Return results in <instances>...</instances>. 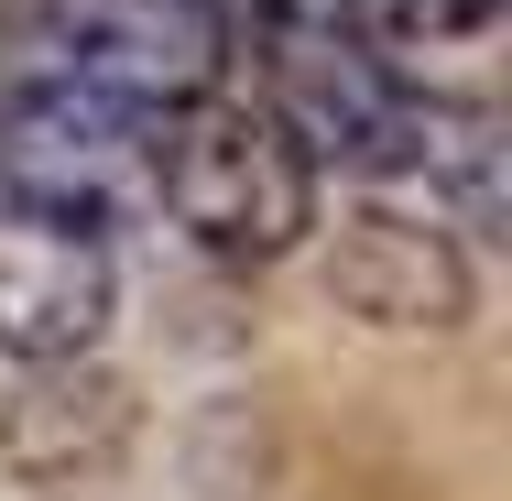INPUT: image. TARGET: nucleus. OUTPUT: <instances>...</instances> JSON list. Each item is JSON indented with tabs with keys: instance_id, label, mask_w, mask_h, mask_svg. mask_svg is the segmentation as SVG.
<instances>
[{
	"instance_id": "4",
	"label": "nucleus",
	"mask_w": 512,
	"mask_h": 501,
	"mask_svg": "<svg viewBox=\"0 0 512 501\" xmlns=\"http://www.w3.org/2000/svg\"><path fill=\"white\" fill-rule=\"evenodd\" d=\"M120 305V273H109V240H77L55 218H22L0 207V360H88Z\"/></svg>"
},
{
	"instance_id": "1",
	"label": "nucleus",
	"mask_w": 512,
	"mask_h": 501,
	"mask_svg": "<svg viewBox=\"0 0 512 501\" xmlns=\"http://www.w3.org/2000/svg\"><path fill=\"white\" fill-rule=\"evenodd\" d=\"M164 120L120 99H88L66 77L22 88L0 109V197L22 218H55L77 240H109V229H142L164 218Z\"/></svg>"
},
{
	"instance_id": "2",
	"label": "nucleus",
	"mask_w": 512,
	"mask_h": 501,
	"mask_svg": "<svg viewBox=\"0 0 512 501\" xmlns=\"http://www.w3.org/2000/svg\"><path fill=\"white\" fill-rule=\"evenodd\" d=\"M164 207L175 229L218 251V262H273L316 229V164L295 153V131L251 99H197L164 120Z\"/></svg>"
},
{
	"instance_id": "6",
	"label": "nucleus",
	"mask_w": 512,
	"mask_h": 501,
	"mask_svg": "<svg viewBox=\"0 0 512 501\" xmlns=\"http://www.w3.org/2000/svg\"><path fill=\"white\" fill-rule=\"evenodd\" d=\"M338 33L371 66H425V55H480L502 33V0H338Z\"/></svg>"
},
{
	"instance_id": "3",
	"label": "nucleus",
	"mask_w": 512,
	"mask_h": 501,
	"mask_svg": "<svg viewBox=\"0 0 512 501\" xmlns=\"http://www.w3.org/2000/svg\"><path fill=\"white\" fill-rule=\"evenodd\" d=\"M44 55L88 99L175 120V109L218 99L240 22H229V0H44Z\"/></svg>"
},
{
	"instance_id": "5",
	"label": "nucleus",
	"mask_w": 512,
	"mask_h": 501,
	"mask_svg": "<svg viewBox=\"0 0 512 501\" xmlns=\"http://www.w3.org/2000/svg\"><path fill=\"white\" fill-rule=\"evenodd\" d=\"M327 295L371 327H458L469 316V262L436 218H404V207H360L338 218L327 240Z\"/></svg>"
}]
</instances>
